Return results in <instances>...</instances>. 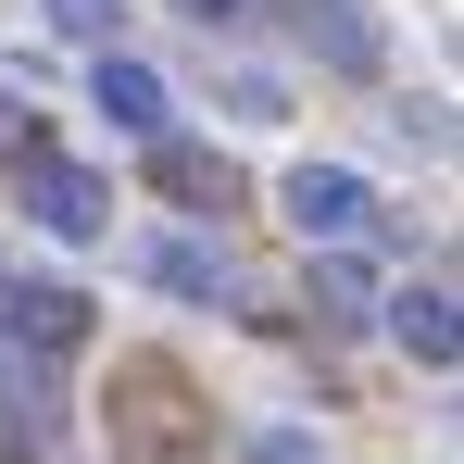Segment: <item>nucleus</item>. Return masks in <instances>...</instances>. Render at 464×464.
<instances>
[{"label": "nucleus", "mask_w": 464, "mask_h": 464, "mask_svg": "<svg viewBox=\"0 0 464 464\" xmlns=\"http://www.w3.org/2000/svg\"><path fill=\"white\" fill-rule=\"evenodd\" d=\"M389 339H401L414 364H440V377H452V364H464V326H452V289H440V276H414V289H389Z\"/></svg>", "instance_id": "obj_8"}, {"label": "nucleus", "mask_w": 464, "mask_h": 464, "mask_svg": "<svg viewBox=\"0 0 464 464\" xmlns=\"http://www.w3.org/2000/svg\"><path fill=\"white\" fill-rule=\"evenodd\" d=\"M251 464H314V440H302V427H264V440H251Z\"/></svg>", "instance_id": "obj_14"}, {"label": "nucleus", "mask_w": 464, "mask_h": 464, "mask_svg": "<svg viewBox=\"0 0 464 464\" xmlns=\"http://www.w3.org/2000/svg\"><path fill=\"white\" fill-rule=\"evenodd\" d=\"M289 38H302L326 76H377L389 63V25L364 13V0H289Z\"/></svg>", "instance_id": "obj_2"}, {"label": "nucleus", "mask_w": 464, "mask_h": 464, "mask_svg": "<svg viewBox=\"0 0 464 464\" xmlns=\"http://www.w3.org/2000/svg\"><path fill=\"white\" fill-rule=\"evenodd\" d=\"M25 214L51 238H101L113 227V188H101L88 163H63V151H25Z\"/></svg>", "instance_id": "obj_3"}, {"label": "nucleus", "mask_w": 464, "mask_h": 464, "mask_svg": "<svg viewBox=\"0 0 464 464\" xmlns=\"http://www.w3.org/2000/svg\"><path fill=\"white\" fill-rule=\"evenodd\" d=\"M139 276H151L163 302H227V289H238V264H227L201 227H163L151 251H139Z\"/></svg>", "instance_id": "obj_6"}, {"label": "nucleus", "mask_w": 464, "mask_h": 464, "mask_svg": "<svg viewBox=\"0 0 464 464\" xmlns=\"http://www.w3.org/2000/svg\"><path fill=\"white\" fill-rule=\"evenodd\" d=\"M276 201H289V227H302V238H364V214H377V188H364L352 163H302Z\"/></svg>", "instance_id": "obj_5"}, {"label": "nucleus", "mask_w": 464, "mask_h": 464, "mask_svg": "<svg viewBox=\"0 0 464 464\" xmlns=\"http://www.w3.org/2000/svg\"><path fill=\"white\" fill-rule=\"evenodd\" d=\"M88 101H101V126H126V139H176V88H163L139 51H101V63H88Z\"/></svg>", "instance_id": "obj_4"}, {"label": "nucleus", "mask_w": 464, "mask_h": 464, "mask_svg": "<svg viewBox=\"0 0 464 464\" xmlns=\"http://www.w3.org/2000/svg\"><path fill=\"white\" fill-rule=\"evenodd\" d=\"M214 101H227L238 126H276V113H289V88H276V76H227V88H214Z\"/></svg>", "instance_id": "obj_11"}, {"label": "nucleus", "mask_w": 464, "mask_h": 464, "mask_svg": "<svg viewBox=\"0 0 464 464\" xmlns=\"http://www.w3.org/2000/svg\"><path fill=\"white\" fill-rule=\"evenodd\" d=\"M126 401H113V440H126V452H188V440H201V427H188V377H176V364H126Z\"/></svg>", "instance_id": "obj_1"}, {"label": "nucleus", "mask_w": 464, "mask_h": 464, "mask_svg": "<svg viewBox=\"0 0 464 464\" xmlns=\"http://www.w3.org/2000/svg\"><path fill=\"white\" fill-rule=\"evenodd\" d=\"M176 13H188V25H238V0H176Z\"/></svg>", "instance_id": "obj_15"}, {"label": "nucleus", "mask_w": 464, "mask_h": 464, "mask_svg": "<svg viewBox=\"0 0 464 464\" xmlns=\"http://www.w3.org/2000/svg\"><path fill=\"white\" fill-rule=\"evenodd\" d=\"M389 139H401V151H440L452 113H440V101H389Z\"/></svg>", "instance_id": "obj_12"}, {"label": "nucleus", "mask_w": 464, "mask_h": 464, "mask_svg": "<svg viewBox=\"0 0 464 464\" xmlns=\"http://www.w3.org/2000/svg\"><path fill=\"white\" fill-rule=\"evenodd\" d=\"M314 302H326V326H352V314H364V276H352V264H326V276H314Z\"/></svg>", "instance_id": "obj_13"}, {"label": "nucleus", "mask_w": 464, "mask_h": 464, "mask_svg": "<svg viewBox=\"0 0 464 464\" xmlns=\"http://www.w3.org/2000/svg\"><path fill=\"white\" fill-rule=\"evenodd\" d=\"M151 176L188 201V214H227V201H238V176H227L214 151H188V139H151Z\"/></svg>", "instance_id": "obj_9"}, {"label": "nucleus", "mask_w": 464, "mask_h": 464, "mask_svg": "<svg viewBox=\"0 0 464 464\" xmlns=\"http://www.w3.org/2000/svg\"><path fill=\"white\" fill-rule=\"evenodd\" d=\"M113 25H126V0H51V38H76V51H113Z\"/></svg>", "instance_id": "obj_10"}, {"label": "nucleus", "mask_w": 464, "mask_h": 464, "mask_svg": "<svg viewBox=\"0 0 464 464\" xmlns=\"http://www.w3.org/2000/svg\"><path fill=\"white\" fill-rule=\"evenodd\" d=\"M0 326H13L25 352H76V339H88V289H63V276H25V289H0Z\"/></svg>", "instance_id": "obj_7"}]
</instances>
